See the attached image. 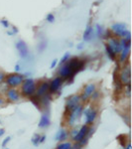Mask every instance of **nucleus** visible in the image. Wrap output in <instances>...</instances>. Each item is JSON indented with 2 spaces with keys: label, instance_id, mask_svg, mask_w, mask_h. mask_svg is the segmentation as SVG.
Segmentation results:
<instances>
[{
  "label": "nucleus",
  "instance_id": "14",
  "mask_svg": "<svg viewBox=\"0 0 132 149\" xmlns=\"http://www.w3.org/2000/svg\"><path fill=\"white\" fill-rule=\"evenodd\" d=\"M107 45L111 48L112 50L114 51L115 54H119V53L121 52V50H122V48L120 46V42H119V40L118 39H116V38H114V37H111V38H109L108 39V42H107Z\"/></svg>",
  "mask_w": 132,
  "mask_h": 149
},
{
  "label": "nucleus",
  "instance_id": "15",
  "mask_svg": "<svg viewBox=\"0 0 132 149\" xmlns=\"http://www.w3.org/2000/svg\"><path fill=\"white\" fill-rule=\"evenodd\" d=\"M68 138H69V130L66 128H60L56 133V136H55V139H56L58 142H63V141L68 140Z\"/></svg>",
  "mask_w": 132,
  "mask_h": 149
},
{
  "label": "nucleus",
  "instance_id": "17",
  "mask_svg": "<svg viewBox=\"0 0 132 149\" xmlns=\"http://www.w3.org/2000/svg\"><path fill=\"white\" fill-rule=\"evenodd\" d=\"M130 49L131 47L123 48L119 53V63L120 64H125L126 62H128V58L130 56Z\"/></svg>",
  "mask_w": 132,
  "mask_h": 149
},
{
  "label": "nucleus",
  "instance_id": "18",
  "mask_svg": "<svg viewBox=\"0 0 132 149\" xmlns=\"http://www.w3.org/2000/svg\"><path fill=\"white\" fill-rule=\"evenodd\" d=\"M93 35H94V29L92 28V26H90V24H88L83 34V42H88V41H90L93 38Z\"/></svg>",
  "mask_w": 132,
  "mask_h": 149
},
{
  "label": "nucleus",
  "instance_id": "9",
  "mask_svg": "<svg viewBox=\"0 0 132 149\" xmlns=\"http://www.w3.org/2000/svg\"><path fill=\"white\" fill-rule=\"evenodd\" d=\"M63 84H64V81L62 80L59 76L55 77L52 81H49V93L50 95H54L55 93H57L60 90H61Z\"/></svg>",
  "mask_w": 132,
  "mask_h": 149
},
{
  "label": "nucleus",
  "instance_id": "26",
  "mask_svg": "<svg viewBox=\"0 0 132 149\" xmlns=\"http://www.w3.org/2000/svg\"><path fill=\"white\" fill-rule=\"evenodd\" d=\"M100 97H101V93H100L99 91L95 90L94 93H93L92 95V97H90V100H92V102H97V100H99Z\"/></svg>",
  "mask_w": 132,
  "mask_h": 149
},
{
  "label": "nucleus",
  "instance_id": "1",
  "mask_svg": "<svg viewBox=\"0 0 132 149\" xmlns=\"http://www.w3.org/2000/svg\"><path fill=\"white\" fill-rule=\"evenodd\" d=\"M20 93L21 97L29 98L30 97L35 95L36 88H37V84L36 81L31 78H25L23 81L22 85L20 86Z\"/></svg>",
  "mask_w": 132,
  "mask_h": 149
},
{
  "label": "nucleus",
  "instance_id": "5",
  "mask_svg": "<svg viewBox=\"0 0 132 149\" xmlns=\"http://www.w3.org/2000/svg\"><path fill=\"white\" fill-rule=\"evenodd\" d=\"M25 80V76L19 73H14V74H8L5 77V84L8 88H19L22 85L23 81Z\"/></svg>",
  "mask_w": 132,
  "mask_h": 149
},
{
  "label": "nucleus",
  "instance_id": "37",
  "mask_svg": "<svg viewBox=\"0 0 132 149\" xmlns=\"http://www.w3.org/2000/svg\"><path fill=\"white\" fill-rule=\"evenodd\" d=\"M12 34H17V33H18V29L17 28H16V27H14V26H13V27H12Z\"/></svg>",
  "mask_w": 132,
  "mask_h": 149
},
{
  "label": "nucleus",
  "instance_id": "16",
  "mask_svg": "<svg viewBox=\"0 0 132 149\" xmlns=\"http://www.w3.org/2000/svg\"><path fill=\"white\" fill-rule=\"evenodd\" d=\"M88 125H85V124L81 125L80 128H79L78 135H76V137L74 139V141H75V142H80L81 140L86 138V135H88Z\"/></svg>",
  "mask_w": 132,
  "mask_h": 149
},
{
  "label": "nucleus",
  "instance_id": "38",
  "mask_svg": "<svg viewBox=\"0 0 132 149\" xmlns=\"http://www.w3.org/2000/svg\"><path fill=\"white\" fill-rule=\"evenodd\" d=\"M123 149H132V146H131V143L128 142L125 145V147H123Z\"/></svg>",
  "mask_w": 132,
  "mask_h": 149
},
{
  "label": "nucleus",
  "instance_id": "40",
  "mask_svg": "<svg viewBox=\"0 0 132 149\" xmlns=\"http://www.w3.org/2000/svg\"><path fill=\"white\" fill-rule=\"evenodd\" d=\"M4 103H5V100H4V98L2 97H0V107H1V105H3Z\"/></svg>",
  "mask_w": 132,
  "mask_h": 149
},
{
  "label": "nucleus",
  "instance_id": "23",
  "mask_svg": "<svg viewBox=\"0 0 132 149\" xmlns=\"http://www.w3.org/2000/svg\"><path fill=\"white\" fill-rule=\"evenodd\" d=\"M40 136H41V134L35 133L34 135L32 136V138H31V142H32L33 146H35V147L40 145Z\"/></svg>",
  "mask_w": 132,
  "mask_h": 149
},
{
  "label": "nucleus",
  "instance_id": "36",
  "mask_svg": "<svg viewBox=\"0 0 132 149\" xmlns=\"http://www.w3.org/2000/svg\"><path fill=\"white\" fill-rule=\"evenodd\" d=\"M83 47H85V46H83V42H81V43H80V44L76 45V49L80 50V51L83 49Z\"/></svg>",
  "mask_w": 132,
  "mask_h": 149
},
{
  "label": "nucleus",
  "instance_id": "34",
  "mask_svg": "<svg viewBox=\"0 0 132 149\" xmlns=\"http://www.w3.org/2000/svg\"><path fill=\"white\" fill-rule=\"evenodd\" d=\"M5 77H6V74H5L2 73V72H0V84L3 83L4 80H5Z\"/></svg>",
  "mask_w": 132,
  "mask_h": 149
},
{
  "label": "nucleus",
  "instance_id": "19",
  "mask_svg": "<svg viewBox=\"0 0 132 149\" xmlns=\"http://www.w3.org/2000/svg\"><path fill=\"white\" fill-rule=\"evenodd\" d=\"M29 100H30V102L33 103V104L35 105L36 107H37L39 110H42V104H41V98L39 97H37L36 95H32V97H29Z\"/></svg>",
  "mask_w": 132,
  "mask_h": 149
},
{
  "label": "nucleus",
  "instance_id": "41",
  "mask_svg": "<svg viewBox=\"0 0 132 149\" xmlns=\"http://www.w3.org/2000/svg\"><path fill=\"white\" fill-rule=\"evenodd\" d=\"M72 149H83L81 147H80V146H78V144L75 143V144H73V148Z\"/></svg>",
  "mask_w": 132,
  "mask_h": 149
},
{
  "label": "nucleus",
  "instance_id": "35",
  "mask_svg": "<svg viewBox=\"0 0 132 149\" xmlns=\"http://www.w3.org/2000/svg\"><path fill=\"white\" fill-rule=\"evenodd\" d=\"M14 71H15V73H19V72L21 71V66L19 64L15 65V67H14Z\"/></svg>",
  "mask_w": 132,
  "mask_h": 149
},
{
  "label": "nucleus",
  "instance_id": "39",
  "mask_svg": "<svg viewBox=\"0 0 132 149\" xmlns=\"http://www.w3.org/2000/svg\"><path fill=\"white\" fill-rule=\"evenodd\" d=\"M4 133H5V129H4V128H0V137H1V136H3Z\"/></svg>",
  "mask_w": 132,
  "mask_h": 149
},
{
  "label": "nucleus",
  "instance_id": "32",
  "mask_svg": "<svg viewBox=\"0 0 132 149\" xmlns=\"http://www.w3.org/2000/svg\"><path fill=\"white\" fill-rule=\"evenodd\" d=\"M58 63H59V61H58L57 59H54V60H53V61H52V63H51V66H50V68H51V69H55V68H56V66H57V64H58Z\"/></svg>",
  "mask_w": 132,
  "mask_h": 149
},
{
  "label": "nucleus",
  "instance_id": "8",
  "mask_svg": "<svg viewBox=\"0 0 132 149\" xmlns=\"http://www.w3.org/2000/svg\"><path fill=\"white\" fill-rule=\"evenodd\" d=\"M110 31L112 33L117 36V37H121L124 38L127 35V33L129 32V30L126 29V24L125 23H114L111 25Z\"/></svg>",
  "mask_w": 132,
  "mask_h": 149
},
{
  "label": "nucleus",
  "instance_id": "22",
  "mask_svg": "<svg viewBox=\"0 0 132 149\" xmlns=\"http://www.w3.org/2000/svg\"><path fill=\"white\" fill-rule=\"evenodd\" d=\"M117 140H118L119 144H120L122 147H125L126 144L129 142L128 139L126 138L125 134H120V135H118V136H117Z\"/></svg>",
  "mask_w": 132,
  "mask_h": 149
},
{
  "label": "nucleus",
  "instance_id": "10",
  "mask_svg": "<svg viewBox=\"0 0 132 149\" xmlns=\"http://www.w3.org/2000/svg\"><path fill=\"white\" fill-rule=\"evenodd\" d=\"M15 47H16V50L18 51L19 53V56H20L22 59H27L30 55V51H29V48H28V45L26 44L25 41L23 40H18L17 42L15 43Z\"/></svg>",
  "mask_w": 132,
  "mask_h": 149
},
{
  "label": "nucleus",
  "instance_id": "30",
  "mask_svg": "<svg viewBox=\"0 0 132 149\" xmlns=\"http://www.w3.org/2000/svg\"><path fill=\"white\" fill-rule=\"evenodd\" d=\"M10 140H11V136H7V137L4 139L3 141H2V147H3V148L6 147V145L9 143V141H10Z\"/></svg>",
  "mask_w": 132,
  "mask_h": 149
},
{
  "label": "nucleus",
  "instance_id": "27",
  "mask_svg": "<svg viewBox=\"0 0 132 149\" xmlns=\"http://www.w3.org/2000/svg\"><path fill=\"white\" fill-rule=\"evenodd\" d=\"M95 32H97V37L99 38H102V36H104V27H102L101 25H99V24H97L95 25Z\"/></svg>",
  "mask_w": 132,
  "mask_h": 149
},
{
  "label": "nucleus",
  "instance_id": "33",
  "mask_svg": "<svg viewBox=\"0 0 132 149\" xmlns=\"http://www.w3.org/2000/svg\"><path fill=\"white\" fill-rule=\"evenodd\" d=\"M46 139H47V136H46V134H42V135L40 136V144L44 143L45 141H46Z\"/></svg>",
  "mask_w": 132,
  "mask_h": 149
},
{
  "label": "nucleus",
  "instance_id": "13",
  "mask_svg": "<svg viewBox=\"0 0 132 149\" xmlns=\"http://www.w3.org/2000/svg\"><path fill=\"white\" fill-rule=\"evenodd\" d=\"M51 124V118H50V114L49 112H44L40 117L39 123H38V126L41 129H45L48 128Z\"/></svg>",
  "mask_w": 132,
  "mask_h": 149
},
{
  "label": "nucleus",
  "instance_id": "2",
  "mask_svg": "<svg viewBox=\"0 0 132 149\" xmlns=\"http://www.w3.org/2000/svg\"><path fill=\"white\" fill-rule=\"evenodd\" d=\"M98 116V109L94 105H90V107H85L83 110V116L85 118V125H93L95 120L97 119Z\"/></svg>",
  "mask_w": 132,
  "mask_h": 149
},
{
  "label": "nucleus",
  "instance_id": "3",
  "mask_svg": "<svg viewBox=\"0 0 132 149\" xmlns=\"http://www.w3.org/2000/svg\"><path fill=\"white\" fill-rule=\"evenodd\" d=\"M81 103V97L79 93H74V95H69L66 98V103H65V111H64V117L66 118L69 112H72L76 107H78Z\"/></svg>",
  "mask_w": 132,
  "mask_h": 149
},
{
  "label": "nucleus",
  "instance_id": "4",
  "mask_svg": "<svg viewBox=\"0 0 132 149\" xmlns=\"http://www.w3.org/2000/svg\"><path fill=\"white\" fill-rule=\"evenodd\" d=\"M83 107H85L83 103H81L78 107H76L73 111L69 112L68 114V116L66 117V119H67V124H68L69 126H71V127L76 126V124L81 120V116H83Z\"/></svg>",
  "mask_w": 132,
  "mask_h": 149
},
{
  "label": "nucleus",
  "instance_id": "6",
  "mask_svg": "<svg viewBox=\"0 0 132 149\" xmlns=\"http://www.w3.org/2000/svg\"><path fill=\"white\" fill-rule=\"evenodd\" d=\"M118 80L124 86L131 84V68L129 63L124 64L123 68L118 73Z\"/></svg>",
  "mask_w": 132,
  "mask_h": 149
},
{
  "label": "nucleus",
  "instance_id": "7",
  "mask_svg": "<svg viewBox=\"0 0 132 149\" xmlns=\"http://www.w3.org/2000/svg\"><path fill=\"white\" fill-rule=\"evenodd\" d=\"M97 90V84L94 83H88L83 88V91H81L80 97L81 100V103H85L88 100H90V97L94 91Z\"/></svg>",
  "mask_w": 132,
  "mask_h": 149
},
{
  "label": "nucleus",
  "instance_id": "11",
  "mask_svg": "<svg viewBox=\"0 0 132 149\" xmlns=\"http://www.w3.org/2000/svg\"><path fill=\"white\" fill-rule=\"evenodd\" d=\"M6 100L8 102H17L19 100H21V93H20V91L17 90L15 88H9L6 92Z\"/></svg>",
  "mask_w": 132,
  "mask_h": 149
},
{
  "label": "nucleus",
  "instance_id": "42",
  "mask_svg": "<svg viewBox=\"0 0 132 149\" xmlns=\"http://www.w3.org/2000/svg\"><path fill=\"white\" fill-rule=\"evenodd\" d=\"M4 149H9V148H7V147H4Z\"/></svg>",
  "mask_w": 132,
  "mask_h": 149
},
{
  "label": "nucleus",
  "instance_id": "20",
  "mask_svg": "<svg viewBox=\"0 0 132 149\" xmlns=\"http://www.w3.org/2000/svg\"><path fill=\"white\" fill-rule=\"evenodd\" d=\"M73 148V142L71 141H63V142H59V144L56 146V149H72Z\"/></svg>",
  "mask_w": 132,
  "mask_h": 149
},
{
  "label": "nucleus",
  "instance_id": "31",
  "mask_svg": "<svg viewBox=\"0 0 132 149\" xmlns=\"http://www.w3.org/2000/svg\"><path fill=\"white\" fill-rule=\"evenodd\" d=\"M0 23L2 24V26H3L4 28H8L9 27V22H8V20H7V19H1Z\"/></svg>",
  "mask_w": 132,
  "mask_h": 149
},
{
  "label": "nucleus",
  "instance_id": "12",
  "mask_svg": "<svg viewBox=\"0 0 132 149\" xmlns=\"http://www.w3.org/2000/svg\"><path fill=\"white\" fill-rule=\"evenodd\" d=\"M35 95L39 97H43L45 95H49V81H42L41 83L37 84V88H36Z\"/></svg>",
  "mask_w": 132,
  "mask_h": 149
},
{
  "label": "nucleus",
  "instance_id": "29",
  "mask_svg": "<svg viewBox=\"0 0 132 149\" xmlns=\"http://www.w3.org/2000/svg\"><path fill=\"white\" fill-rule=\"evenodd\" d=\"M46 20H47V22H49V23H54L55 22V15L53 13L48 14L47 17H46Z\"/></svg>",
  "mask_w": 132,
  "mask_h": 149
},
{
  "label": "nucleus",
  "instance_id": "24",
  "mask_svg": "<svg viewBox=\"0 0 132 149\" xmlns=\"http://www.w3.org/2000/svg\"><path fill=\"white\" fill-rule=\"evenodd\" d=\"M79 128L80 127H78V126H73L71 128V130L69 131V136H71L72 139H73V141H74V139H75L76 137V135H78V132H79Z\"/></svg>",
  "mask_w": 132,
  "mask_h": 149
},
{
  "label": "nucleus",
  "instance_id": "25",
  "mask_svg": "<svg viewBox=\"0 0 132 149\" xmlns=\"http://www.w3.org/2000/svg\"><path fill=\"white\" fill-rule=\"evenodd\" d=\"M69 59H71V53H69V52L65 53L64 56L62 57V59L60 60V62H59V63H60V66H62V65L66 64Z\"/></svg>",
  "mask_w": 132,
  "mask_h": 149
},
{
  "label": "nucleus",
  "instance_id": "21",
  "mask_svg": "<svg viewBox=\"0 0 132 149\" xmlns=\"http://www.w3.org/2000/svg\"><path fill=\"white\" fill-rule=\"evenodd\" d=\"M105 52H106L107 57H108L110 60H112V61H115V59H116V54H115L113 50H112L107 44L105 45Z\"/></svg>",
  "mask_w": 132,
  "mask_h": 149
},
{
  "label": "nucleus",
  "instance_id": "28",
  "mask_svg": "<svg viewBox=\"0 0 132 149\" xmlns=\"http://www.w3.org/2000/svg\"><path fill=\"white\" fill-rule=\"evenodd\" d=\"M46 48H47V42H46V41H42V42L39 43L37 49H38V51H39L40 53H42L43 51H45V50H46Z\"/></svg>",
  "mask_w": 132,
  "mask_h": 149
}]
</instances>
